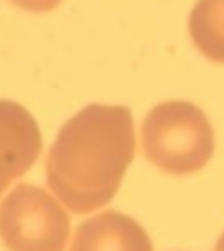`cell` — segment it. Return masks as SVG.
Instances as JSON below:
<instances>
[{
  "label": "cell",
  "mask_w": 224,
  "mask_h": 251,
  "mask_svg": "<svg viewBox=\"0 0 224 251\" xmlns=\"http://www.w3.org/2000/svg\"><path fill=\"white\" fill-rule=\"evenodd\" d=\"M133 155L130 109L90 104L61 128L48 152V186L71 211L90 213L116 195Z\"/></svg>",
  "instance_id": "cell-1"
},
{
  "label": "cell",
  "mask_w": 224,
  "mask_h": 251,
  "mask_svg": "<svg viewBox=\"0 0 224 251\" xmlns=\"http://www.w3.org/2000/svg\"><path fill=\"white\" fill-rule=\"evenodd\" d=\"M40 152L42 136L32 114L0 100V195L32 168Z\"/></svg>",
  "instance_id": "cell-4"
},
{
  "label": "cell",
  "mask_w": 224,
  "mask_h": 251,
  "mask_svg": "<svg viewBox=\"0 0 224 251\" xmlns=\"http://www.w3.org/2000/svg\"><path fill=\"white\" fill-rule=\"evenodd\" d=\"M10 2L31 13H47L56 8L63 0H10Z\"/></svg>",
  "instance_id": "cell-7"
},
{
  "label": "cell",
  "mask_w": 224,
  "mask_h": 251,
  "mask_svg": "<svg viewBox=\"0 0 224 251\" xmlns=\"http://www.w3.org/2000/svg\"><path fill=\"white\" fill-rule=\"evenodd\" d=\"M71 251H152V245L133 219L109 211L78 226Z\"/></svg>",
  "instance_id": "cell-5"
},
{
  "label": "cell",
  "mask_w": 224,
  "mask_h": 251,
  "mask_svg": "<svg viewBox=\"0 0 224 251\" xmlns=\"http://www.w3.org/2000/svg\"><path fill=\"white\" fill-rule=\"evenodd\" d=\"M141 134L149 160L168 173L200 170L213 154V128L202 109L187 101L155 106L144 119Z\"/></svg>",
  "instance_id": "cell-2"
},
{
  "label": "cell",
  "mask_w": 224,
  "mask_h": 251,
  "mask_svg": "<svg viewBox=\"0 0 224 251\" xmlns=\"http://www.w3.org/2000/svg\"><path fill=\"white\" fill-rule=\"evenodd\" d=\"M189 34L203 56L224 64V0H199L189 16Z\"/></svg>",
  "instance_id": "cell-6"
},
{
  "label": "cell",
  "mask_w": 224,
  "mask_h": 251,
  "mask_svg": "<svg viewBox=\"0 0 224 251\" xmlns=\"http://www.w3.org/2000/svg\"><path fill=\"white\" fill-rule=\"evenodd\" d=\"M0 238L10 251H64L69 218L44 189L18 184L0 205Z\"/></svg>",
  "instance_id": "cell-3"
},
{
  "label": "cell",
  "mask_w": 224,
  "mask_h": 251,
  "mask_svg": "<svg viewBox=\"0 0 224 251\" xmlns=\"http://www.w3.org/2000/svg\"><path fill=\"white\" fill-rule=\"evenodd\" d=\"M218 251H224V237H223V240L220 242V245H218Z\"/></svg>",
  "instance_id": "cell-8"
}]
</instances>
